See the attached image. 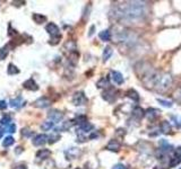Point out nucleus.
Masks as SVG:
<instances>
[{"label": "nucleus", "mask_w": 181, "mask_h": 169, "mask_svg": "<svg viewBox=\"0 0 181 169\" xmlns=\"http://www.w3.org/2000/svg\"><path fill=\"white\" fill-rule=\"evenodd\" d=\"M146 16V5L141 1H129L118 6L114 10L117 19L126 23H136Z\"/></svg>", "instance_id": "1"}, {"label": "nucleus", "mask_w": 181, "mask_h": 169, "mask_svg": "<svg viewBox=\"0 0 181 169\" xmlns=\"http://www.w3.org/2000/svg\"><path fill=\"white\" fill-rule=\"evenodd\" d=\"M87 103V98L85 96L84 93L82 91H78V93H75L73 96V104L76 105V106H82Z\"/></svg>", "instance_id": "2"}, {"label": "nucleus", "mask_w": 181, "mask_h": 169, "mask_svg": "<svg viewBox=\"0 0 181 169\" xmlns=\"http://www.w3.org/2000/svg\"><path fill=\"white\" fill-rule=\"evenodd\" d=\"M45 31L48 32L49 34L51 35V37L53 36H58V35H60L59 33V27L54 24V23H49L48 25L45 26Z\"/></svg>", "instance_id": "3"}, {"label": "nucleus", "mask_w": 181, "mask_h": 169, "mask_svg": "<svg viewBox=\"0 0 181 169\" xmlns=\"http://www.w3.org/2000/svg\"><path fill=\"white\" fill-rule=\"evenodd\" d=\"M48 140H49L48 135L39 134L33 139V144L35 146H43V144L47 143V142H48Z\"/></svg>", "instance_id": "4"}, {"label": "nucleus", "mask_w": 181, "mask_h": 169, "mask_svg": "<svg viewBox=\"0 0 181 169\" xmlns=\"http://www.w3.org/2000/svg\"><path fill=\"white\" fill-rule=\"evenodd\" d=\"M23 87L25 88V89L27 90H31V91H36L37 89H39V86H37V84L35 81H34V79H27L26 81H24V84H23Z\"/></svg>", "instance_id": "5"}, {"label": "nucleus", "mask_w": 181, "mask_h": 169, "mask_svg": "<svg viewBox=\"0 0 181 169\" xmlns=\"http://www.w3.org/2000/svg\"><path fill=\"white\" fill-rule=\"evenodd\" d=\"M102 97L107 101H109V103H112V101H114L117 98L116 91H114V89H107L102 94Z\"/></svg>", "instance_id": "6"}, {"label": "nucleus", "mask_w": 181, "mask_h": 169, "mask_svg": "<svg viewBox=\"0 0 181 169\" xmlns=\"http://www.w3.org/2000/svg\"><path fill=\"white\" fill-rule=\"evenodd\" d=\"M50 105L51 100L47 98V97H42V98H39L37 100L34 101V106L39 107V108H45V107H49Z\"/></svg>", "instance_id": "7"}, {"label": "nucleus", "mask_w": 181, "mask_h": 169, "mask_svg": "<svg viewBox=\"0 0 181 169\" xmlns=\"http://www.w3.org/2000/svg\"><path fill=\"white\" fill-rule=\"evenodd\" d=\"M48 116H49V118H51V121L60 122L62 118H63V113H61L60 110H51V112L49 113Z\"/></svg>", "instance_id": "8"}, {"label": "nucleus", "mask_w": 181, "mask_h": 169, "mask_svg": "<svg viewBox=\"0 0 181 169\" xmlns=\"http://www.w3.org/2000/svg\"><path fill=\"white\" fill-rule=\"evenodd\" d=\"M111 76H112V80L117 84H123V77H122V74L120 72H118V71H111Z\"/></svg>", "instance_id": "9"}, {"label": "nucleus", "mask_w": 181, "mask_h": 169, "mask_svg": "<svg viewBox=\"0 0 181 169\" xmlns=\"http://www.w3.org/2000/svg\"><path fill=\"white\" fill-rule=\"evenodd\" d=\"M51 156V151L48 149H41L36 152V158L37 159H41V160H44V159H48Z\"/></svg>", "instance_id": "10"}, {"label": "nucleus", "mask_w": 181, "mask_h": 169, "mask_svg": "<svg viewBox=\"0 0 181 169\" xmlns=\"http://www.w3.org/2000/svg\"><path fill=\"white\" fill-rule=\"evenodd\" d=\"M107 149L110 150V151H119L120 150V143L116 140H111L107 146Z\"/></svg>", "instance_id": "11"}, {"label": "nucleus", "mask_w": 181, "mask_h": 169, "mask_svg": "<svg viewBox=\"0 0 181 169\" xmlns=\"http://www.w3.org/2000/svg\"><path fill=\"white\" fill-rule=\"evenodd\" d=\"M24 103H25V101L23 100L22 97H17V98H14L10 100V106L14 107V108H18V107L23 106Z\"/></svg>", "instance_id": "12"}, {"label": "nucleus", "mask_w": 181, "mask_h": 169, "mask_svg": "<svg viewBox=\"0 0 181 169\" xmlns=\"http://www.w3.org/2000/svg\"><path fill=\"white\" fill-rule=\"evenodd\" d=\"M33 20L36 24H43L48 20V18L44 16V15H41V14H34L33 15Z\"/></svg>", "instance_id": "13"}, {"label": "nucleus", "mask_w": 181, "mask_h": 169, "mask_svg": "<svg viewBox=\"0 0 181 169\" xmlns=\"http://www.w3.org/2000/svg\"><path fill=\"white\" fill-rule=\"evenodd\" d=\"M99 37L102 39V41H110V38H111V33H110V31L109 29H105V31H102V32H100V34H99Z\"/></svg>", "instance_id": "14"}, {"label": "nucleus", "mask_w": 181, "mask_h": 169, "mask_svg": "<svg viewBox=\"0 0 181 169\" xmlns=\"http://www.w3.org/2000/svg\"><path fill=\"white\" fill-rule=\"evenodd\" d=\"M112 49H111V46H107V48L104 49V51H103V61L107 62V60L110 59V56L112 55Z\"/></svg>", "instance_id": "15"}, {"label": "nucleus", "mask_w": 181, "mask_h": 169, "mask_svg": "<svg viewBox=\"0 0 181 169\" xmlns=\"http://www.w3.org/2000/svg\"><path fill=\"white\" fill-rule=\"evenodd\" d=\"M96 86H97L99 88H107L109 86H110L109 79H107V78H102V79H100L99 81H97V84H96Z\"/></svg>", "instance_id": "16"}, {"label": "nucleus", "mask_w": 181, "mask_h": 169, "mask_svg": "<svg viewBox=\"0 0 181 169\" xmlns=\"http://www.w3.org/2000/svg\"><path fill=\"white\" fill-rule=\"evenodd\" d=\"M133 115L135 116L136 118H138L139 120V118H141L145 115V110H143V108H140V107H136L133 112Z\"/></svg>", "instance_id": "17"}, {"label": "nucleus", "mask_w": 181, "mask_h": 169, "mask_svg": "<svg viewBox=\"0 0 181 169\" xmlns=\"http://www.w3.org/2000/svg\"><path fill=\"white\" fill-rule=\"evenodd\" d=\"M92 129H93V125L90 124L88 122H85L79 126V131H82V132H90Z\"/></svg>", "instance_id": "18"}, {"label": "nucleus", "mask_w": 181, "mask_h": 169, "mask_svg": "<svg viewBox=\"0 0 181 169\" xmlns=\"http://www.w3.org/2000/svg\"><path fill=\"white\" fill-rule=\"evenodd\" d=\"M7 72H8V74H11V76H14V74H18L19 73V69L16 67V65L14 64H9L8 65V70H7Z\"/></svg>", "instance_id": "19"}, {"label": "nucleus", "mask_w": 181, "mask_h": 169, "mask_svg": "<svg viewBox=\"0 0 181 169\" xmlns=\"http://www.w3.org/2000/svg\"><path fill=\"white\" fill-rule=\"evenodd\" d=\"M127 96L129 97V98H131L133 100H139V96L138 94H137V91H135L134 89H129L127 91Z\"/></svg>", "instance_id": "20"}, {"label": "nucleus", "mask_w": 181, "mask_h": 169, "mask_svg": "<svg viewBox=\"0 0 181 169\" xmlns=\"http://www.w3.org/2000/svg\"><path fill=\"white\" fill-rule=\"evenodd\" d=\"M161 131L163 133H169L171 131V125L169 124V122L167 121H163L161 124Z\"/></svg>", "instance_id": "21"}, {"label": "nucleus", "mask_w": 181, "mask_h": 169, "mask_svg": "<svg viewBox=\"0 0 181 169\" xmlns=\"http://www.w3.org/2000/svg\"><path fill=\"white\" fill-rule=\"evenodd\" d=\"M14 142H15V139L13 138V136H6L5 139H3V146H10L11 144H14Z\"/></svg>", "instance_id": "22"}, {"label": "nucleus", "mask_w": 181, "mask_h": 169, "mask_svg": "<svg viewBox=\"0 0 181 169\" xmlns=\"http://www.w3.org/2000/svg\"><path fill=\"white\" fill-rule=\"evenodd\" d=\"M8 53H9V50H8V48H7V46H5V48H3V49H0V60L6 59V56L8 55Z\"/></svg>", "instance_id": "23"}, {"label": "nucleus", "mask_w": 181, "mask_h": 169, "mask_svg": "<svg viewBox=\"0 0 181 169\" xmlns=\"http://www.w3.org/2000/svg\"><path fill=\"white\" fill-rule=\"evenodd\" d=\"M69 60H70V62L73 63V64H76L77 63V60H78V53L77 52H71V54L69 55Z\"/></svg>", "instance_id": "24"}, {"label": "nucleus", "mask_w": 181, "mask_h": 169, "mask_svg": "<svg viewBox=\"0 0 181 169\" xmlns=\"http://www.w3.org/2000/svg\"><path fill=\"white\" fill-rule=\"evenodd\" d=\"M11 122V118L9 115H5L1 117V120H0V124L1 125H8L9 123Z\"/></svg>", "instance_id": "25"}, {"label": "nucleus", "mask_w": 181, "mask_h": 169, "mask_svg": "<svg viewBox=\"0 0 181 169\" xmlns=\"http://www.w3.org/2000/svg\"><path fill=\"white\" fill-rule=\"evenodd\" d=\"M20 133H22V135L24 136V138H31L32 135H33V132H32L30 129H23L22 131H20Z\"/></svg>", "instance_id": "26"}, {"label": "nucleus", "mask_w": 181, "mask_h": 169, "mask_svg": "<svg viewBox=\"0 0 181 169\" xmlns=\"http://www.w3.org/2000/svg\"><path fill=\"white\" fill-rule=\"evenodd\" d=\"M52 126H53V122H48V121H47V122H44V123L42 124V126H41V127H42L43 131H49V130H50Z\"/></svg>", "instance_id": "27"}, {"label": "nucleus", "mask_w": 181, "mask_h": 169, "mask_svg": "<svg viewBox=\"0 0 181 169\" xmlns=\"http://www.w3.org/2000/svg\"><path fill=\"white\" fill-rule=\"evenodd\" d=\"M60 39H61V35H58V36H53V37H51V39H50V44L51 45H56V44H58V43L60 42Z\"/></svg>", "instance_id": "28"}, {"label": "nucleus", "mask_w": 181, "mask_h": 169, "mask_svg": "<svg viewBox=\"0 0 181 169\" xmlns=\"http://www.w3.org/2000/svg\"><path fill=\"white\" fill-rule=\"evenodd\" d=\"M157 101H158V103H160L161 105H163V106H165V107H172V103H171V101L163 100V99H160V98L157 99Z\"/></svg>", "instance_id": "29"}, {"label": "nucleus", "mask_w": 181, "mask_h": 169, "mask_svg": "<svg viewBox=\"0 0 181 169\" xmlns=\"http://www.w3.org/2000/svg\"><path fill=\"white\" fill-rule=\"evenodd\" d=\"M8 132H10V133L16 132V125H15V124H11L10 126L8 127Z\"/></svg>", "instance_id": "30"}, {"label": "nucleus", "mask_w": 181, "mask_h": 169, "mask_svg": "<svg viewBox=\"0 0 181 169\" xmlns=\"http://www.w3.org/2000/svg\"><path fill=\"white\" fill-rule=\"evenodd\" d=\"M112 169H127V168H126V166L122 165V163H118V165H116V166H113Z\"/></svg>", "instance_id": "31"}, {"label": "nucleus", "mask_w": 181, "mask_h": 169, "mask_svg": "<svg viewBox=\"0 0 181 169\" xmlns=\"http://www.w3.org/2000/svg\"><path fill=\"white\" fill-rule=\"evenodd\" d=\"M7 108V103L5 100H0V110H6Z\"/></svg>", "instance_id": "32"}, {"label": "nucleus", "mask_w": 181, "mask_h": 169, "mask_svg": "<svg viewBox=\"0 0 181 169\" xmlns=\"http://www.w3.org/2000/svg\"><path fill=\"white\" fill-rule=\"evenodd\" d=\"M180 162H181V159H173L172 162L170 163V166H171V167H174L175 165H177V163H180Z\"/></svg>", "instance_id": "33"}, {"label": "nucleus", "mask_w": 181, "mask_h": 169, "mask_svg": "<svg viewBox=\"0 0 181 169\" xmlns=\"http://www.w3.org/2000/svg\"><path fill=\"white\" fill-rule=\"evenodd\" d=\"M19 152H23V148H22V146H17V148H16V153L18 155Z\"/></svg>", "instance_id": "34"}, {"label": "nucleus", "mask_w": 181, "mask_h": 169, "mask_svg": "<svg viewBox=\"0 0 181 169\" xmlns=\"http://www.w3.org/2000/svg\"><path fill=\"white\" fill-rule=\"evenodd\" d=\"M15 169H27V168H26L25 165H19V166H17Z\"/></svg>", "instance_id": "35"}, {"label": "nucleus", "mask_w": 181, "mask_h": 169, "mask_svg": "<svg viewBox=\"0 0 181 169\" xmlns=\"http://www.w3.org/2000/svg\"><path fill=\"white\" fill-rule=\"evenodd\" d=\"M177 155L181 156V148H178V149H177Z\"/></svg>", "instance_id": "36"}, {"label": "nucleus", "mask_w": 181, "mask_h": 169, "mask_svg": "<svg viewBox=\"0 0 181 169\" xmlns=\"http://www.w3.org/2000/svg\"><path fill=\"white\" fill-rule=\"evenodd\" d=\"M3 132H5V131H3V130L1 129V127H0V138H3Z\"/></svg>", "instance_id": "37"}, {"label": "nucleus", "mask_w": 181, "mask_h": 169, "mask_svg": "<svg viewBox=\"0 0 181 169\" xmlns=\"http://www.w3.org/2000/svg\"><path fill=\"white\" fill-rule=\"evenodd\" d=\"M76 169H80V168H76Z\"/></svg>", "instance_id": "38"}, {"label": "nucleus", "mask_w": 181, "mask_h": 169, "mask_svg": "<svg viewBox=\"0 0 181 169\" xmlns=\"http://www.w3.org/2000/svg\"><path fill=\"white\" fill-rule=\"evenodd\" d=\"M180 169H181V168H180Z\"/></svg>", "instance_id": "39"}]
</instances>
